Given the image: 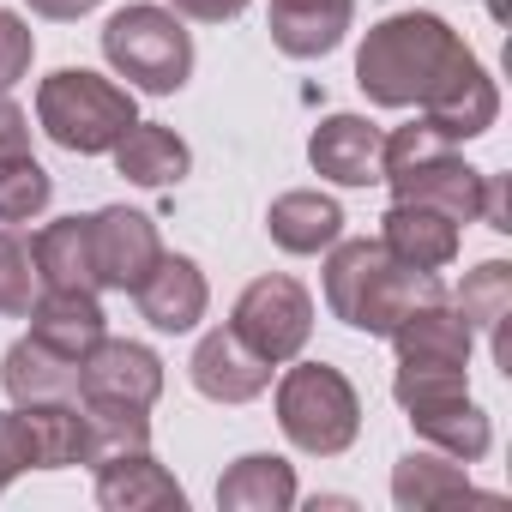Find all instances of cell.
<instances>
[{
    "label": "cell",
    "instance_id": "d590c367",
    "mask_svg": "<svg viewBox=\"0 0 512 512\" xmlns=\"http://www.w3.org/2000/svg\"><path fill=\"white\" fill-rule=\"evenodd\" d=\"M25 7L37 13V19H55V25H73V19H85V13H97L103 0H25Z\"/></svg>",
    "mask_w": 512,
    "mask_h": 512
},
{
    "label": "cell",
    "instance_id": "4fadbf2b",
    "mask_svg": "<svg viewBox=\"0 0 512 512\" xmlns=\"http://www.w3.org/2000/svg\"><path fill=\"white\" fill-rule=\"evenodd\" d=\"M380 145H386V127H374L368 115H326L308 133V163H314V175H326L338 187H374Z\"/></svg>",
    "mask_w": 512,
    "mask_h": 512
},
{
    "label": "cell",
    "instance_id": "8fae6325",
    "mask_svg": "<svg viewBox=\"0 0 512 512\" xmlns=\"http://www.w3.org/2000/svg\"><path fill=\"white\" fill-rule=\"evenodd\" d=\"M482 175L488 169H470L452 145V151H434V157L386 175V187H392V199H416V205L446 211L452 223H476L482 217Z\"/></svg>",
    "mask_w": 512,
    "mask_h": 512
},
{
    "label": "cell",
    "instance_id": "8d00e7d4",
    "mask_svg": "<svg viewBox=\"0 0 512 512\" xmlns=\"http://www.w3.org/2000/svg\"><path fill=\"white\" fill-rule=\"evenodd\" d=\"M488 13H494V19H500V25H506V0H488Z\"/></svg>",
    "mask_w": 512,
    "mask_h": 512
},
{
    "label": "cell",
    "instance_id": "d6a6232c",
    "mask_svg": "<svg viewBox=\"0 0 512 512\" xmlns=\"http://www.w3.org/2000/svg\"><path fill=\"white\" fill-rule=\"evenodd\" d=\"M253 7V0H169L175 19H193V25H229Z\"/></svg>",
    "mask_w": 512,
    "mask_h": 512
},
{
    "label": "cell",
    "instance_id": "cb8c5ba5",
    "mask_svg": "<svg viewBox=\"0 0 512 512\" xmlns=\"http://www.w3.org/2000/svg\"><path fill=\"white\" fill-rule=\"evenodd\" d=\"M440 139H452V145H464V139H482L494 121H500V91H494V79L482 73V61H470L428 109H416Z\"/></svg>",
    "mask_w": 512,
    "mask_h": 512
},
{
    "label": "cell",
    "instance_id": "d6986e66",
    "mask_svg": "<svg viewBox=\"0 0 512 512\" xmlns=\"http://www.w3.org/2000/svg\"><path fill=\"white\" fill-rule=\"evenodd\" d=\"M452 308H458V320L470 332H488L494 362L512 374V266L506 260H482L476 272H464Z\"/></svg>",
    "mask_w": 512,
    "mask_h": 512
},
{
    "label": "cell",
    "instance_id": "2e32d148",
    "mask_svg": "<svg viewBox=\"0 0 512 512\" xmlns=\"http://www.w3.org/2000/svg\"><path fill=\"white\" fill-rule=\"evenodd\" d=\"M392 350H398V368H470L476 332L458 320V308L428 302L392 326Z\"/></svg>",
    "mask_w": 512,
    "mask_h": 512
},
{
    "label": "cell",
    "instance_id": "7402d4cb",
    "mask_svg": "<svg viewBox=\"0 0 512 512\" xmlns=\"http://www.w3.org/2000/svg\"><path fill=\"white\" fill-rule=\"evenodd\" d=\"M404 416H410V428H416L434 452H446V458H458V464H476V458H488V446H494V422H488V410H482L470 392L416 404V410H404Z\"/></svg>",
    "mask_w": 512,
    "mask_h": 512
},
{
    "label": "cell",
    "instance_id": "5bb4252c",
    "mask_svg": "<svg viewBox=\"0 0 512 512\" xmlns=\"http://www.w3.org/2000/svg\"><path fill=\"white\" fill-rule=\"evenodd\" d=\"M133 302H139L145 326H157V332H193L205 320V308H211V284H205V272L187 260V253H163V260L139 278Z\"/></svg>",
    "mask_w": 512,
    "mask_h": 512
},
{
    "label": "cell",
    "instance_id": "836d02e7",
    "mask_svg": "<svg viewBox=\"0 0 512 512\" xmlns=\"http://www.w3.org/2000/svg\"><path fill=\"white\" fill-rule=\"evenodd\" d=\"M31 151V121H25V109L0 91V163L7 157H25Z\"/></svg>",
    "mask_w": 512,
    "mask_h": 512
},
{
    "label": "cell",
    "instance_id": "e0dca14e",
    "mask_svg": "<svg viewBox=\"0 0 512 512\" xmlns=\"http://www.w3.org/2000/svg\"><path fill=\"white\" fill-rule=\"evenodd\" d=\"M392 500H398V512H434V506H452V500H488L494 506V494H482L470 482V464H458L434 446L404 452L392 464Z\"/></svg>",
    "mask_w": 512,
    "mask_h": 512
},
{
    "label": "cell",
    "instance_id": "9a60e30c",
    "mask_svg": "<svg viewBox=\"0 0 512 512\" xmlns=\"http://www.w3.org/2000/svg\"><path fill=\"white\" fill-rule=\"evenodd\" d=\"M25 320H31V338L67 362H85L109 338V314H103L97 290H43Z\"/></svg>",
    "mask_w": 512,
    "mask_h": 512
},
{
    "label": "cell",
    "instance_id": "f546056e",
    "mask_svg": "<svg viewBox=\"0 0 512 512\" xmlns=\"http://www.w3.org/2000/svg\"><path fill=\"white\" fill-rule=\"evenodd\" d=\"M458 392H470V368H398L392 374L398 410H416V404H434V398H458Z\"/></svg>",
    "mask_w": 512,
    "mask_h": 512
},
{
    "label": "cell",
    "instance_id": "e575fe53",
    "mask_svg": "<svg viewBox=\"0 0 512 512\" xmlns=\"http://www.w3.org/2000/svg\"><path fill=\"white\" fill-rule=\"evenodd\" d=\"M476 223H488L494 235H512V211H506V175H482V217Z\"/></svg>",
    "mask_w": 512,
    "mask_h": 512
},
{
    "label": "cell",
    "instance_id": "ffe728a7",
    "mask_svg": "<svg viewBox=\"0 0 512 512\" xmlns=\"http://www.w3.org/2000/svg\"><path fill=\"white\" fill-rule=\"evenodd\" d=\"M266 229L284 253H296V260H308V253H326L338 235H344V205L332 193H314V187H290L272 199L266 211Z\"/></svg>",
    "mask_w": 512,
    "mask_h": 512
},
{
    "label": "cell",
    "instance_id": "4316f807",
    "mask_svg": "<svg viewBox=\"0 0 512 512\" xmlns=\"http://www.w3.org/2000/svg\"><path fill=\"white\" fill-rule=\"evenodd\" d=\"M19 410H25V428H31L37 470H67V464H85L91 458V422H85V404L79 398L19 404Z\"/></svg>",
    "mask_w": 512,
    "mask_h": 512
},
{
    "label": "cell",
    "instance_id": "7c38bea8",
    "mask_svg": "<svg viewBox=\"0 0 512 512\" xmlns=\"http://www.w3.org/2000/svg\"><path fill=\"white\" fill-rule=\"evenodd\" d=\"M380 247L392 253V260L416 266V272H446L458 260V247H464V223H452L434 205L392 199L386 217H380Z\"/></svg>",
    "mask_w": 512,
    "mask_h": 512
},
{
    "label": "cell",
    "instance_id": "83f0119b",
    "mask_svg": "<svg viewBox=\"0 0 512 512\" xmlns=\"http://www.w3.org/2000/svg\"><path fill=\"white\" fill-rule=\"evenodd\" d=\"M37 296H43V272H37L31 229L25 223H0V314L25 320Z\"/></svg>",
    "mask_w": 512,
    "mask_h": 512
},
{
    "label": "cell",
    "instance_id": "603a6c76",
    "mask_svg": "<svg viewBox=\"0 0 512 512\" xmlns=\"http://www.w3.org/2000/svg\"><path fill=\"white\" fill-rule=\"evenodd\" d=\"M223 512H290L296 506V464L278 452H247L217 476Z\"/></svg>",
    "mask_w": 512,
    "mask_h": 512
},
{
    "label": "cell",
    "instance_id": "44dd1931",
    "mask_svg": "<svg viewBox=\"0 0 512 512\" xmlns=\"http://www.w3.org/2000/svg\"><path fill=\"white\" fill-rule=\"evenodd\" d=\"M115 175H127L133 187H175V181H187V169H193V151H187V139L175 133V127H163V121H133L121 139H115Z\"/></svg>",
    "mask_w": 512,
    "mask_h": 512
},
{
    "label": "cell",
    "instance_id": "30bf717a",
    "mask_svg": "<svg viewBox=\"0 0 512 512\" xmlns=\"http://www.w3.org/2000/svg\"><path fill=\"white\" fill-rule=\"evenodd\" d=\"M91 470H97V506H109V512H181L187 506L181 482L157 464L151 446L103 452V458H91Z\"/></svg>",
    "mask_w": 512,
    "mask_h": 512
},
{
    "label": "cell",
    "instance_id": "3957f363",
    "mask_svg": "<svg viewBox=\"0 0 512 512\" xmlns=\"http://www.w3.org/2000/svg\"><path fill=\"white\" fill-rule=\"evenodd\" d=\"M139 121V103L127 85L91 73V67H61L37 85V127L73 151V157H103L115 151V139Z\"/></svg>",
    "mask_w": 512,
    "mask_h": 512
},
{
    "label": "cell",
    "instance_id": "ba28073f",
    "mask_svg": "<svg viewBox=\"0 0 512 512\" xmlns=\"http://www.w3.org/2000/svg\"><path fill=\"white\" fill-rule=\"evenodd\" d=\"M163 398V362L151 344L133 338H103L79 362V404H121V410H151Z\"/></svg>",
    "mask_w": 512,
    "mask_h": 512
},
{
    "label": "cell",
    "instance_id": "7a4b0ae2",
    "mask_svg": "<svg viewBox=\"0 0 512 512\" xmlns=\"http://www.w3.org/2000/svg\"><path fill=\"white\" fill-rule=\"evenodd\" d=\"M428 302H446V284L440 272H416L380 241H332L326 247V308L332 320H344L350 332H368V338H392V326Z\"/></svg>",
    "mask_w": 512,
    "mask_h": 512
},
{
    "label": "cell",
    "instance_id": "ac0fdd59",
    "mask_svg": "<svg viewBox=\"0 0 512 512\" xmlns=\"http://www.w3.org/2000/svg\"><path fill=\"white\" fill-rule=\"evenodd\" d=\"M356 0H272V43L290 61H320L350 37Z\"/></svg>",
    "mask_w": 512,
    "mask_h": 512
},
{
    "label": "cell",
    "instance_id": "8992f818",
    "mask_svg": "<svg viewBox=\"0 0 512 512\" xmlns=\"http://www.w3.org/2000/svg\"><path fill=\"white\" fill-rule=\"evenodd\" d=\"M235 338L247 350H260L272 368L296 362L314 338V296L290 278V272H266V278H253L241 296H235V314H229Z\"/></svg>",
    "mask_w": 512,
    "mask_h": 512
},
{
    "label": "cell",
    "instance_id": "5b68a950",
    "mask_svg": "<svg viewBox=\"0 0 512 512\" xmlns=\"http://www.w3.org/2000/svg\"><path fill=\"white\" fill-rule=\"evenodd\" d=\"M103 61L115 67V79H127V91L145 97H175L193 79V31L169 13V7H121L103 25Z\"/></svg>",
    "mask_w": 512,
    "mask_h": 512
},
{
    "label": "cell",
    "instance_id": "1f68e13d",
    "mask_svg": "<svg viewBox=\"0 0 512 512\" xmlns=\"http://www.w3.org/2000/svg\"><path fill=\"white\" fill-rule=\"evenodd\" d=\"M37 470V452H31V428H25V410H0V488H7L13 476Z\"/></svg>",
    "mask_w": 512,
    "mask_h": 512
},
{
    "label": "cell",
    "instance_id": "484cf974",
    "mask_svg": "<svg viewBox=\"0 0 512 512\" xmlns=\"http://www.w3.org/2000/svg\"><path fill=\"white\" fill-rule=\"evenodd\" d=\"M37 247V272L43 290H97V266H91V217H55L31 235Z\"/></svg>",
    "mask_w": 512,
    "mask_h": 512
},
{
    "label": "cell",
    "instance_id": "277c9868",
    "mask_svg": "<svg viewBox=\"0 0 512 512\" xmlns=\"http://www.w3.org/2000/svg\"><path fill=\"white\" fill-rule=\"evenodd\" d=\"M272 398H278L284 440L308 458H338L362 434V398L344 380V368H332V362H302V356L284 362Z\"/></svg>",
    "mask_w": 512,
    "mask_h": 512
},
{
    "label": "cell",
    "instance_id": "9c48e42d",
    "mask_svg": "<svg viewBox=\"0 0 512 512\" xmlns=\"http://www.w3.org/2000/svg\"><path fill=\"white\" fill-rule=\"evenodd\" d=\"M187 380L199 398L211 404H253L266 386H272V362L260 350H247L235 338V326H211L199 344H193V362H187Z\"/></svg>",
    "mask_w": 512,
    "mask_h": 512
},
{
    "label": "cell",
    "instance_id": "6da1fadb",
    "mask_svg": "<svg viewBox=\"0 0 512 512\" xmlns=\"http://www.w3.org/2000/svg\"><path fill=\"white\" fill-rule=\"evenodd\" d=\"M476 55L440 13H392L356 49V85L374 109H428Z\"/></svg>",
    "mask_w": 512,
    "mask_h": 512
},
{
    "label": "cell",
    "instance_id": "d4e9b609",
    "mask_svg": "<svg viewBox=\"0 0 512 512\" xmlns=\"http://www.w3.org/2000/svg\"><path fill=\"white\" fill-rule=\"evenodd\" d=\"M0 386H7L13 404H61V398H79V362L55 356L49 344H37L25 332L0 356Z\"/></svg>",
    "mask_w": 512,
    "mask_h": 512
},
{
    "label": "cell",
    "instance_id": "52a82bcc",
    "mask_svg": "<svg viewBox=\"0 0 512 512\" xmlns=\"http://www.w3.org/2000/svg\"><path fill=\"white\" fill-rule=\"evenodd\" d=\"M163 260V235L145 211L133 205H103L91 211V266H97V290H139V278Z\"/></svg>",
    "mask_w": 512,
    "mask_h": 512
},
{
    "label": "cell",
    "instance_id": "4dcf8cb0",
    "mask_svg": "<svg viewBox=\"0 0 512 512\" xmlns=\"http://www.w3.org/2000/svg\"><path fill=\"white\" fill-rule=\"evenodd\" d=\"M31 61H37V37H31V25H25L13 7H0V91H13V85L31 73Z\"/></svg>",
    "mask_w": 512,
    "mask_h": 512
},
{
    "label": "cell",
    "instance_id": "f1b7e54d",
    "mask_svg": "<svg viewBox=\"0 0 512 512\" xmlns=\"http://www.w3.org/2000/svg\"><path fill=\"white\" fill-rule=\"evenodd\" d=\"M49 199H55V175L31 151L0 163V223H31L49 211Z\"/></svg>",
    "mask_w": 512,
    "mask_h": 512
}]
</instances>
